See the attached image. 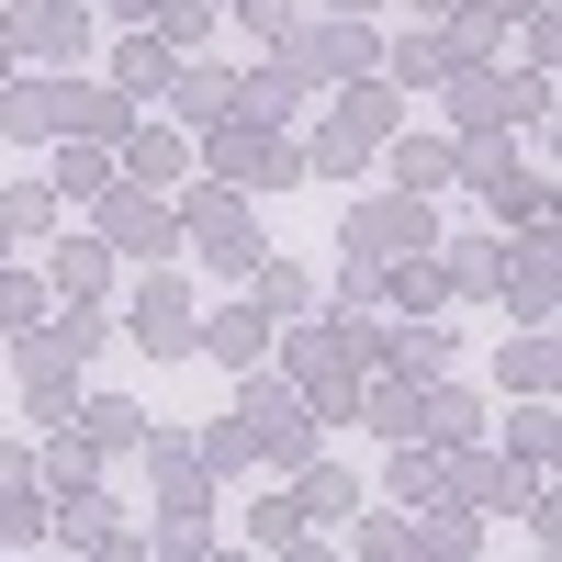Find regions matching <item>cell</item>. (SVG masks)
Listing matches in <instances>:
<instances>
[{"mask_svg": "<svg viewBox=\"0 0 562 562\" xmlns=\"http://www.w3.org/2000/svg\"><path fill=\"white\" fill-rule=\"evenodd\" d=\"M0 57H12V45H0Z\"/></svg>", "mask_w": 562, "mask_h": 562, "instance_id": "obj_35", "label": "cell"}, {"mask_svg": "<svg viewBox=\"0 0 562 562\" xmlns=\"http://www.w3.org/2000/svg\"><path fill=\"white\" fill-rule=\"evenodd\" d=\"M203 169H214V180H237V192H270V180H293V169H304V147H281L259 113H237V102H225V124H214Z\"/></svg>", "mask_w": 562, "mask_h": 562, "instance_id": "obj_2", "label": "cell"}, {"mask_svg": "<svg viewBox=\"0 0 562 562\" xmlns=\"http://www.w3.org/2000/svg\"><path fill=\"white\" fill-rule=\"evenodd\" d=\"M180 237H192L214 270H259V214H248V192H237V180H214V192H192V214H180Z\"/></svg>", "mask_w": 562, "mask_h": 562, "instance_id": "obj_3", "label": "cell"}, {"mask_svg": "<svg viewBox=\"0 0 562 562\" xmlns=\"http://www.w3.org/2000/svg\"><path fill=\"white\" fill-rule=\"evenodd\" d=\"M416 237H428V192H405V203H371L360 225H349V259H416Z\"/></svg>", "mask_w": 562, "mask_h": 562, "instance_id": "obj_7", "label": "cell"}, {"mask_svg": "<svg viewBox=\"0 0 562 562\" xmlns=\"http://www.w3.org/2000/svg\"><path fill=\"white\" fill-rule=\"evenodd\" d=\"M416 12H461V0H416Z\"/></svg>", "mask_w": 562, "mask_h": 562, "instance_id": "obj_32", "label": "cell"}, {"mask_svg": "<svg viewBox=\"0 0 562 562\" xmlns=\"http://www.w3.org/2000/svg\"><path fill=\"white\" fill-rule=\"evenodd\" d=\"M147 23H158L169 45H192V34H214V0H147Z\"/></svg>", "mask_w": 562, "mask_h": 562, "instance_id": "obj_25", "label": "cell"}, {"mask_svg": "<svg viewBox=\"0 0 562 562\" xmlns=\"http://www.w3.org/2000/svg\"><path fill=\"white\" fill-rule=\"evenodd\" d=\"M79 439H90V450H135V439H147V416H135L124 394H90V416H79Z\"/></svg>", "mask_w": 562, "mask_h": 562, "instance_id": "obj_18", "label": "cell"}, {"mask_svg": "<svg viewBox=\"0 0 562 562\" xmlns=\"http://www.w3.org/2000/svg\"><path fill=\"white\" fill-rule=\"evenodd\" d=\"M338 12H371V0H338Z\"/></svg>", "mask_w": 562, "mask_h": 562, "instance_id": "obj_33", "label": "cell"}, {"mask_svg": "<svg viewBox=\"0 0 562 562\" xmlns=\"http://www.w3.org/2000/svg\"><path fill=\"white\" fill-rule=\"evenodd\" d=\"M394 495H405V506H428V495H439V461H428V450H405V461H394Z\"/></svg>", "mask_w": 562, "mask_h": 562, "instance_id": "obj_29", "label": "cell"}, {"mask_svg": "<svg viewBox=\"0 0 562 562\" xmlns=\"http://www.w3.org/2000/svg\"><path fill=\"white\" fill-rule=\"evenodd\" d=\"M281 68H293V79H371L383 57H371V34L338 12V23H315V34H293V45H281Z\"/></svg>", "mask_w": 562, "mask_h": 562, "instance_id": "obj_4", "label": "cell"}, {"mask_svg": "<svg viewBox=\"0 0 562 562\" xmlns=\"http://www.w3.org/2000/svg\"><path fill=\"white\" fill-rule=\"evenodd\" d=\"M57 540H79V551H124V529H113V506L90 495V484H79V495L57 506Z\"/></svg>", "mask_w": 562, "mask_h": 562, "instance_id": "obj_17", "label": "cell"}, {"mask_svg": "<svg viewBox=\"0 0 562 562\" xmlns=\"http://www.w3.org/2000/svg\"><path fill=\"white\" fill-rule=\"evenodd\" d=\"M461 158H473V192H484L506 225L540 214V169H518V147H461Z\"/></svg>", "mask_w": 562, "mask_h": 562, "instance_id": "obj_9", "label": "cell"}, {"mask_svg": "<svg viewBox=\"0 0 562 562\" xmlns=\"http://www.w3.org/2000/svg\"><path fill=\"white\" fill-rule=\"evenodd\" d=\"M192 349H214L225 371H259V360H270V315H259V304H225V315L192 326Z\"/></svg>", "mask_w": 562, "mask_h": 562, "instance_id": "obj_10", "label": "cell"}, {"mask_svg": "<svg viewBox=\"0 0 562 562\" xmlns=\"http://www.w3.org/2000/svg\"><path fill=\"white\" fill-rule=\"evenodd\" d=\"M57 192H68V203H102V192H113L102 147H68V158H57Z\"/></svg>", "mask_w": 562, "mask_h": 562, "instance_id": "obj_23", "label": "cell"}, {"mask_svg": "<svg viewBox=\"0 0 562 562\" xmlns=\"http://www.w3.org/2000/svg\"><path fill=\"white\" fill-rule=\"evenodd\" d=\"M124 169L147 180V192H158V180H180V169H192V147H180V124H124Z\"/></svg>", "mask_w": 562, "mask_h": 562, "instance_id": "obj_13", "label": "cell"}, {"mask_svg": "<svg viewBox=\"0 0 562 562\" xmlns=\"http://www.w3.org/2000/svg\"><path fill=\"white\" fill-rule=\"evenodd\" d=\"M68 371H79L68 338H34V349H23V405H34V416H57V405H68Z\"/></svg>", "mask_w": 562, "mask_h": 562, "instance_id": "obj_15", "label": "cell"}, {"mask_svg": "<svg viewBox=\"0 0 562 562\" xmlns=\"http://www.w3.org/2000/svg\"><path fill=\"white\" fill-rule=\"evenodd\" d=\"M0 45H12V57H79L90 45V0H34V12L0 23Z\"/></svg>", "mask_w": 562, "mask_h": 562, "instance_id": "obj_5", "label": "cell"}, {"mask_svg": "<svg viewBox=\"0 0 562 562\" xmlns=\"http://www.w3.org/2000/svg\"><path fill=\"white\" fill-rule=\"evenodd\" d=\"M113 68H124V90H135V102H147V90H169L180 45H169V34H124V45H113Z\"/></svg>", "mask_w": 562, "mask_h": 562, "instance_id": "obj_16", "label": "cell"}, {"mask_svg": "<svg viewBox=\"0 0 562 562\" xmlns=\"http://www.w3.org/2000/svg\"><path fill=\"white\" fill-rule=\"evenodd\" d=\"M506 383L540 394V383H551V349H540V338H506Z\"/></svg>", "mask_w": 562, "mask_h": 562, "instance_id": "obj_31", "label": "cell"}, {"mask_svg": "<svg viewBox=\"0 0 562 562\" xmlns=\"http://www.w3.org/2000/svg\"><path fill=\"white\" fill-rule=\"evenodd\" d=\"M416 428H428L439 450H461V439H473V405H461V394H416Z\"/></svg>", "mask_w": 562, "mask_h": 562, "instance_id": "obj_22", "label": "cell"}, {"mask_svg": "<svg viewBox=\"0 0 562 562\" xmlns=\"http://www.w3.org/2000/svg\"><path fill=\"white\" fill-rule=\"evenodd\" d=\"M113 248H135V259H169V248H180V214L147 203V180H135V192H113Z\"/></svg>", "mask_w": 562, "mask_h": 562, "instance_id": "obj_11", "label": "cell"}, {"mask_svg": "<svg viewBox=\"0 0 562 562\" xmlns=\"http://www.w3.org/2000/svg\"><path fill=\"white\" fill-rule=\"evenodd\" d=\"M383 158H394L405 192H439V180L461 169V135H383Z\"/></svg>", "mask_w": 562, "mask_h": 562, "instance_id": "obj_12", "label": "cell"}, {"mask_svg": "<svg viewBox=\"0 0 562 562\" xmlns=\"http://www.w3.org/2000/svg\"><path fill=\"white\" fill-rule=\"evenodd\" d=\"M371 428H394V439H416V383H405V371H394L383 394H371Z\"/></svg>", "mask_w": 562, "mask_h": 562, "instance_id": "obj_26", "label": "cell"}, {"mask_svg": "<svg viewBox=\"0 0 562 562\" xmlns=\"http://www.w3.org/2000/svg\"><path fill=\"white\" fill-rule=\"evenodd\" d=\"M248 540L293 551V540H304V506H293V495H259V506H248Z\"/></svg>", "mask_w": 562, "mask_h": 562, "instance_id": "obj_24", "label": "cell"}, {"mask_svg": "<svg viewBox=\"0 0 562 562\" xmlns=\"http://www.w3.org/2000/svg\"><path fill=\"white\" fill-rule=\"evenodd\" d=\"M237 428H248V450H270V461H304V450H315V405H304V394H248Z\"/></svg>", "mask_w": 562, "mask_h": 562, "instance_id": "obj_8", "label": "cell"}, {"mask_svg": "<svg viewBox=\"0 0 562 562\" xmlns=\"http://www.w3.org/2000/svg\"><path fill=\"white\" fill-rule=\"evenodd\" d=\"M394 371H405V383L450 371V338H439V326H394Z\"/></svg>", "mask_w": 562, "mask_h": 562, "instance_id": "obj_21", "label": "cell"}, {"mask_svg": "<svg viewBox=\"0 0 562 562\" xmlns=\"http://www.w3.org/2000/svg\"><path fill=\"white\" fill-rule=\"evenodd\" d=\"M0 124H12V135H45V124H68V90H45V79H23L12 102H0Z\"/></svg>", "mask_w": 562, "mask_h": 562, "instance_id": "obj_20", "label": "cell"}, {"mask_svg": "<svg viewBox=\"0 0 562 562\" xmlns=\"http://www.w3.org/2000/svg\"><path fill=\"white\" fill-rule=\"evenodd\" d=\"M383 135H394L383 79H349V90H338V113H326V135L304 147V169H315V180H349V169H360V147H383Z\"/></svg>", "mask_w": 562, "mask_h": 562, "instance_id": "obj_1", "label": "cell"}, {"mask_svg": "<svg viewBox=\"0 0 562 562\" xmlns=\"http://www.w3.org/2000/svg\"><path fill=\"white\" fill-rule=\"evenodd\" d=\"M371 79H405V90H439V79H450V45H428V34H405L394 57L371 68Z\"/></svg>", "mask_w": 562, "mask_h": 562, "instance_id": "obj_19", "label": "cell"}, {"mask_svg": "<svg viewBox=\"0 0 562 562\" xmlns=\"http://www.w3.org/2000/svg\"><path fill=\"white\" fill-rule=\"evenodd\" d=\"M68 124H90V135H113V124H124V102H113V90H68Z\"/></svg>", "mask_w": 562, "mask_h": 562, "instance_id": "obj_30", "label": "cell"}, {"mask_svg": "<svg viewBox=\"0 0 562 562\" xmlns=\"http://www.w3.org/2000/svg\"><path fill=\"white\" fill-rule=\"evenodd\" d=\"M45 484L79 495V484H90V439H57V450H45Z\"/></svg>", "mask_w": 562, "mask_h": 562, "instance_id": "obj_28", "label": "cell"}, {"mask_svg": "<svg viewBox=\"0 0 562 562\" xmlns=\"http://www.w3.org/2000/svg\"><path fill=\"white\" fill-rule=\"evenodd\" d=\"M124 326H135V349H147V360H169V349H192V293H180V281L158 270L147 293L124 304Z\"/></svg>", "mask_w": 562, "mask_h": 562, "instance_id": "obj_6", "label": "cell"}, {"mask_svg": "<svg viewBox=\"0 0 562 562\" xmlns=\"http://www.w3.org/2000/svg\"><path fill=\"white\" fill-rule=\"evenodd\" d=\"M102 270H113L102 248H57V293H102Z\"/></svg>", "mask_w": 562, "mask_h": 562, "instance_id": "obj_27", "label": "cell"}, {"mask_svg": "<svg viewBox=\"0 0 562 562\" xmlns=\"http://www.w3.org/2000/svg\"><path fill=\"white\" fill-rule=\"evenodd\" d=\"M0 237H12V225H0Z\"/></svg>", "mask_w": 562, "mask_h": 562, "instance_id": "obj_34", "label": "cell"}, {"mask_svg": "<svg viewBox=\"0 0 562 562\" xmlns=\"http://www.w3.org/2000/svg\"><path fill=\"white\" fill-rule=\"evenodd\" d=\"M293 473H304V495H293V506H304V518H315V529H349V518H360V484H349V473H326V461H315V450L293 461Z\"/></svg>", "mask_w": 562, "mask_h": 562, "instance_id": "obj_14", "label": "cell"}]
</instances>
